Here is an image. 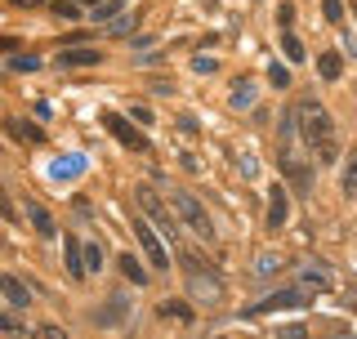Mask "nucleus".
Segmentation results:
<instances>
[{"instance_id": "obj_1", "label": "nucleus", "mask_w": 357, "mask_h": 339, "mask_svg": "<svg viewBox=\"0 0 357 339\" xmlns=\"http://www.w3.org/2000/svg\"><path fill=\"white\" fill-rule=\"evenodd\" d=\"M295 126H299V134H304V143H308L312 152H317L321 143H331V139H335V116L317 103V98H304V103H299Z\"/></svg>"}, {"instance_id": "obj_2", "label": "nucleus", "mask_w": 357, "mask_h": 339, "mask_svg": "<svg viewBox=\"0 0 357 339\" xmlns=\"http://www.w3.org/2000/svg\"><path fill=\"white\" fill-rule=\"evenodd\" d=\"M178 219L188 223V228H192L201 241H215V223H210V214H206V206H201V201L192 197V192H174V206H170Z\"/></svg>"}, {"instance_id": "obj_3", "label": "nucleus", "mask_w": 357, "mask_h": 339, "mask_svg": "<svg viewBox=\"0 0 357 339\" xmlns=\"http://www.w3.org/2000/svg\"><path fill=\"white\" fill-rule=\"evenodd\" d=\"M312 299L317 295H308L304 286H286V290H277V295H268L264 303H250L241 317H259V312H277V308H308Z\"/></svg>"}, {"instance_id": "obj_4", "label": "nucleus", "mask_w": 357, "mask_h": 339, "mask_svg": "<svg viewBox=\"0 0 357 339\" xmlns=\"http://www.w3.org/2000/svg\"><path fill=\"white\" fill-rule=\"evenodd\" d=\"M103 126H107V134L121 143V148H130V152H148V134L134 130V121H130V116H121V112H103Z\"/></svg>"}, {"instance_id": "obj_5", "label": "nucleus", "mask_w": 357, "mask_h": 339, "mask_svg": "<svg viewBox=\"0 0 357 339\" xmlns=\"http://www.w3.org/2000/svg\"><path fill=\"white\" fill-rule=\"evenodd\" d=\"M134 236H139V246H143V255H148V264L156 268V273H170V255H165V246H161V232L152 228V223H134Z\"/></svg>"}, {"instance_id": "obj_6", "label": "nucleus", "mask_w": 357, "mask_h": 339, "mask_svg": "<svg viewBox=\"0 0 357 339\" xmlns=\"http://www.w3.org/2000/svg\"><path fill=\"white\" fill-rule=\"evenodd\" d=\"M295 286H304L308 295H326V290H335L331 264H317V259H312V264H304V268L295 273Z\"/></svg>"}, {"instance_id": "obj_7", "label": "nucleus", "mask_w": 357, "mask_h": 339, "mask_svg": "<svg viewBox=\"0 0 357 339\" xmlns=\"http://www.w3.org/2000/svg\"><path fill=\"white\" fill-rule=\"evenodd\" d=\"M0 299H5L14 312H27L31 308V286L22 277H14V273H0Z\"/></svg>"}, {"instance_id": "obj_8", "label": "nucleus", "mask_w": 357, "mask_h": 339, "mask_svg": "<svg viewBox=\"0 0 357 339\" xmlns=\"http://www.w3.org/2000/svg\"><path fill=\"white\" fill-rule=\"evenodd\" d=\"M139 206H143V210L152 214V223H156V228H161L165 236H170V241H178V232H183V228H178V223H174V214L165 210V206H161V201L152 197L148 188H139Z\"/></svg>"}, {"instance_id": "obj_9", "label": "nucleus", "mask_w": 357, "mask_h": 339, "mask_svg": "<svg viewBox=\"0 0 357 339\" xmlns=\"http://www.w3.org/2000/svg\"><path fill=\"white\" fill-rule=\"evenodd\" d=\"M277 165H282V174L290 179V188H295V192H308L312 188V170L299 161V156H290L286 148H282V161H277Z\"/></svg>"}, {"instance_id": "obj_10", "label": "nucleus", "mask_w": 357, "mask_h": 339, "mask_svg": "<svg viewBox=\"0 0 357 339\" xmlns=\"http://www.w3.org/2000/svg\"><path fill=\"white\" fill-rule=\"evenodd\" d=\"M98 63H103V54H98L94 45H76V50L67 45L59 54V67H98Z\"/></svg>"}, {"instance_id": "obj_11", "label": "nucleus", "mask_w": 357, "mask_h": 339, "mask_svg": "<svg viewBox=\"0 0 357 339\" xmlns=\"http://www.w3.org/2000/svg\"><path fill=\"white\" fill-rule=\"evenodd\" d=\"M286 219H290V201H286V188L277 183L273 192H268V228L277 232V228H282Z\"/></svg>"}, {"instance_id": "obj_12", "label": "nucleus", "mask_w": 357, "mask_h": 339, "mask_svg": "<svg viewBox=\"0 0 357 339\" xmlns=\"http://www.w3.org/2000/svg\"><path fill=\"white\" fill-rule=\"evenodd\" d=\"M63 264H67V277H72V281L85 277V259H81V241H76V232H67V241H63Z\"/></svg>"}, {"instance_id": "obj_13", "label": "nucleus", "mask_w": 357, "mask_h": 339, "mask_svg": "<svg viewBox=\"0 0 357 339\" xmlns=\"http://www.w3.org/2000/svg\"><path fill=\"white\" fill-rule=\"evenodd\" d=\"M5 130H9V139H18V143H45V130L31 126V121H22V116L5 121Z\"/></svg>"}, {"instance_id": "obj_14", "label": "nucleus", "mask_w": 357, "mask_h": 339, "mask_svg": "<svg viewBox=\"0 0 357 339\" xmlns=\"http://www.w3.org/2000/svg\"><path fill=\"white\" fill-rule=\"evenodd\" d=\"M27 219H31V228H36V236H59V228H54V219H50V210L45 206H36V201H27Z\"/></svg>"}, {"instance_id": "obj_15", "label": "nucleus", "mask_w": 357, "mask_h": 339, "mask_svg": "<svg viewBox=\"0 0 357 339\" xmlns=\"http://www.w3.org/2000/svg\"><path fill=\"white\" fill-rule=\"evenodd\" d=\"M317 76H321V81H340V76H344V54L321 50V59H317Z\"/></svg>"}, {"instance_id": "obj_16", "label": "nucleus", "mask_w": 357, "mask_h": 339, "mask_svg": "<svg viewBox=\"0 0 357 339\" xmlns=\"http://www.w3.org/2000/svg\"><path fill=\"white\" fill-rule=\"evenodd\" d=\"M156 312H161L165 322H192V303H188V299H161Z\"/></svg>"}, {"instance_id": "obj_17", "label": "nucleus", "mask_w": 357, "mask_h": 339, "mask_svg": "<svg viewBox=\"0 0 357 339\" xmlns=\"http://www.w3.org/2000/svg\"><path fill=\"white\" fill-rule=\"evenodd\" d=\"M116 268L126 273V281H134V286H148V273H143L139 255H121V259H116Z\"/></svg>"}, {"instance_id": "obj_18", "label": "nucleus", "mask_w": 357, "mask_h": 339, "mask_svg": "<svg viewBox=\"0 0 357 339\" xmlns=\"http://www.w3.org/2000/svg\"><path fill=\"white\" fill-rule=\"evenodd\" d=\"M45 9H50L59 22H76V18H81V5H76V0H45Z\"/></svg>"}, {"instance_id": "obj_19", "label": "nucleus", "mask_w": 357, "mask_h": 339, "mask_svg": "<svg viewBox=\"0 0 357 339\" xmlns=\"http://www.w3.org/2000/svg\"><path fill=\"white\" fill-rule=\"evenodd\" d=\"M282 50H286V63H304L308 54H304V40L295 36V31H282Z\"/></svg>"}, {"instance_id": "obj_20", "label": "nucleus", "mask_w": 357, "mask_h": 339, "mask_svg": "<svg viewBox=\"0 0 357 339\" xmlns=\"http://www.w3.org/2000/svg\"><path fill=\"white\" fill-rule=\"evenodd\" d=\"M232 107H237V112L255 107V85L250 81H237V85H232Z\"/></svg>"}, {"instance_id": "obj_21", "label": "nucleus", "mask_w": 357, "mask_h": 339, "mask_svg": "<svg viewBox=\"0 0 357 339\" xmlns=\"http://www.w3.org/2000/svg\"><path fill=\"white\" fill-rule=\"evenodd\" d=\"M116 14H126V0H103V5H94V18L98 22H107V18H116Z\"/></svg>"}, {"instance_id": "obj_22", "label": "nucleus", "mask_w": 357, "mask_h": 339, "mask_svg": "<svg viewBox=\"0 0 357 339\" xmlns=\"http://www.w3.org/2000/svg\"><path fill=\"white\" fill-rule=\"evenodd\" d=\"M9 67H14V72H40V59H36V54H14Z\"/></svg>"}, {"instance_id": "obj_23", "label": "nucleus", "mask_w": 357, "mask_h": 339, "mask_svg": "<svg viewBox=\"0 0 357 339\" xmlns=\"http://www.w3.org/2000/svg\"><path fill=\"white\" fill-rule=\"evenodd\" d=\"M344 197H357V156H349L344 165Z\"/></svg>"}, {"instance_id": "obj_24", "label": "nucleus", "mask_w": 357, "mask_h": 339, "mask_svg": "<svg viewBox=\"0 0 357 339\" xmlns=\"http://www.w3.org/2000/svg\"><path fill=\"white\" fill-rule=\"evenodd\" d=\"M81 259H85V273L103 268V250H98V246H81Z\"/></svg>"}, {"instance_id": "obj_25", "label": "nucleus", "mask_w": 357, "mask_h": 339, "mask_svg": "<svg viewBox=\"0 0 357 339\" xmlns=\"http://www.w3.org/2000/svg\"><path fill=\"white\" fill-rule=\"evenodd\" d=\"M273 273H282V259H277V255H264L259 268H255V277H273Z\"/></svg>"}, {"instance_id": "obj_26", "label": "nucleus", "mask_w": 357, "mask_h": 339, "mask_svg": "<svg viewBox=\"0 0 357 339\" xmlns=\"http://www.w3.org/2000/svg\"><path fill=\"white\" fill-rule=\"evenodd\" d=\"M268 81H273L277 89H290V72H286L282 63H273V67H268Z\"/></svg>"}, {"instance_id": "obj_27", "label": "nucleus", "mask_w": 357, "mask_h": 339, "mask_svg": "<svg viewBox=\"0 0 357 339\" xmlns=\"http://www.w3.org/2000/svg\"><path fill=\"white\" fill-rule=\"evenodd\" d=\"M321 5H326V22L340 27V22H344V0H321Z\"/></svg>"}, {"instance_id": "obj_28", "label": "nucleus", "mask_w": 357, "mask_h": 339, "mask_svg": "<svg viewBox=\"0 0 357 339\" xmlns=\"http://www.w3.org/2000/svg\"><path fill=\"white\" fill-rule=\"evenodd\" d=\"M277 27H282V31H290V27H295V5H290V0H286L282 9H277Z\"/></svg>"}, {"instance_id": "obj_29", "label": "nucleus", "mask_w": 357, "mask_h": 339, "mask_svg": "<svg viewBox=\"0 0 357 339\" xmlns=\"http://www.w3.org/2000/svg\"><path fill=\"white\" fill-rule=\"evenodd\" d=\"M0 219H9V223L18 219V210H14V201H9V192H5V183H0Z\"/></svg>"}, {"instance_id": "obj_30", "label": "nucleus", "mask_w": 357, "mask_h": 339, "mask_svg": "<svg viewBox=\"0 0 357 339\" xmlns=\"http://www.w3.org/2000/svg\"><path fill=\"white\" fill-rule=\"evenodd\" d=\"M215 67H219V59H210V54H201V59H192V72H197V76H210Z\"/></svg>"}, {"instance_id": "obj_31", "label": "nucleus", "mask_w": 357, "mask_h": 339, "mask_svg": "<svg viewBox=\"0 0 357 339\" xmlns=\"http://www.w3.org/2000/svg\"><path fill=\"white\" fill-rule=\"evenodd\" d=\"M130 121H134V126H152V107L134 103V107H130Z\"/></svg>"}, {"instance_id": "obj_32", "label": "nucleus", "mask_w": 357, "mask_h": 339, "mask_svg": "<svg viewBox=\"0 0 357 339\" xmlns=\"http://www.w3.org/2000/svg\"><path fill=\"white\" fill-rule=\"evenodd\" d=\"M134 22H139V18H134V14H126V18H116V22H112L107 31H112V36H126V31L134 27Z\"/></svg>"}, {"instance_id": "obj_33", "label": "nucleus", "mask_w": 357, "mask_h": 339, "mask_svg": "<svg viewBox=\"0 0 357 339\" xmlns=\"http://www.w3.org/2000/svg\"><path fill=\"white\" fill-rule=\"evenodd\" d=\"M5 5H9V9H40L45 0H5Z\"/></svg>"}, {"instance_id": "obj_34", "label": "nucleus", "mask_w": 357, "mask_h": 339, "mask_svg": "<svg viewBox=\"0 0 357 339\" xmlns=\"http://www.w3.org/2000/svg\"><path fill=\"white\" fill-rule=\"evenodd\" d=\"M0 331H22V322L9 317V312H0Z\"/></svg>"}, {"instance_id": "obj_35", "label": "nucleus", "mask_w": 357, "mask_h": 339, "mask_svg": "<svg viewBox=\"0 0 357 339\" xmlns=\"http://www.w3.org/2000/svg\"><path fill=\"white\" fill-rule=\"evenodd\" d=\"M178 165H183V170H192V174H197V170H201V165H197V156H192V152H178Z\"/></svg>"}, {"instance_id": "obj_36", "label": "nucleus", "mask_w": 357, "mask_h": 339, "mask_svg": "<svg viewBox=\"0 0 357 339\" xmlns=\"http://www.w3.org/2000/svg\"><path fill=\"white\" fill-rule=\"evenodd\" d=\"M174 126H178V130H183V134H197V121H192V116H178V121H174Z\"/></svg>"}]
</instances>
